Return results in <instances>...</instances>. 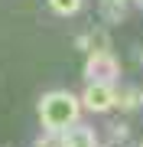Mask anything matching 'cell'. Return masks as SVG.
<instances>
[{
	"mask_svg": "<svg viewBox=\"0 0 143 147\" xmlns=\"http://www.w3.org/2000/svg\"><path fill=\"white\" fill-rule=\"evenodd\" d=\"M114 95H117L114 82H88L85 95H81V108L94 111V115H104V111L114 108Z\"/></svg>",
	"mask_w": 143,
	"mask_h": 147,
	"instance_id": "obj_3",
	"label": "cell"
},
{
	"mask_svg": "<svg viewBox=\"0 0 143 147\" xmlns=\"http://www.w3.org/2000/svg\"><path fill=\"white\" fill-rule=\"evenodd\" d=\"M59 144H72V147H94L98 144V134H94V127H88V124H75L69 127V134L65 137H59Z\"/></svg>",
	"mask_w": 143,
	"mask_h": 147,
	"instance_id": "obj_4",
	"label": "cell"
},
{
	"mask_svg": "<svg viewBox=\"0 0 143 147\" xmlns=\"http://www.w3.org/2000/svg\"><path fill=\"white\" fill-rule=\"evenodd\" d=\"M49 7H52V13L59 16H72L81 10V0H49Z\"/></svg>",
	"mask_w": 143,
	"mask_h": 147,
	"instance_id": "obj_6",
	"label": "cell"
},
{
	"mask_svg": "<svg viewBox=\"0 0 143 147\" xmlns=\"http://www.w3.org/2000/svg\"><path fill=\"white\" fill-rule=\"evenodd\" d=\"M140 95H143V92H140Z\"/></svg>",
	"mask_w": 143,
	"mask_h": 147,
	"instance_id": "obj_8",
	"label": "cell"
},
{
	"mask_svg": "<svg viewBox=\"0 0 143 147\" xmlns=\"http://www.w3.org/2000/svg\"><path fill=\"white\" fill-rule=\"evenodd\" d=\"M104 16H107V20H120V16H124L120 0H107V3H104Z\"/></svg>",
	"mask_w": 143,
	"mask_h": 147,
	"instance_id": "obj_7",
	"label": "cell"
},
{
	"mask_svg": "<svg viewBox=\"0 0 143 147\" xmlns=\"http://www.w3.org/2000/svg\"><path fill=\"white\" fill-rule=\"evenodd\" d=\"M85 75H88V82H117L120 65H117V59L111 56V49H98V53H88Z\"/></svg>",
	"mask_w": 143,
	"mask_h": 147,
	"instance_id": "obj_2",
	"label": "cell"
},
{
	"mask_svg": "<svg viewBox=\"0 0 143 147\" xmlns=\"http://www.w3.org/2000/svg\"><path fill=\"white\" fill-rule=\"evenodd\" d=\"M81 115V98H75L72 92H46L39 98V121L46 131H69Z\"/></svg>",
	"mask_w": 143,
	"mask_h": 147,
	"instance_id": "obj_1",
	"label": "cell"
},
{
	"mask_svg": "<svg viewBox=\"0 0 143 147\" xmlns=\"http://www.w3.org/2000/svg\"><path fill=\"white\" fill-rule=\"evenodd\" d=\"M143 105V95L137 92V88H117V95H114V108H120V111H137Z\"/></svg>",
	"mask_w": 143,
	"mask_h": 147,
	"instance_id": "obj_5",
	"label": "cell"
}]
</instances>
